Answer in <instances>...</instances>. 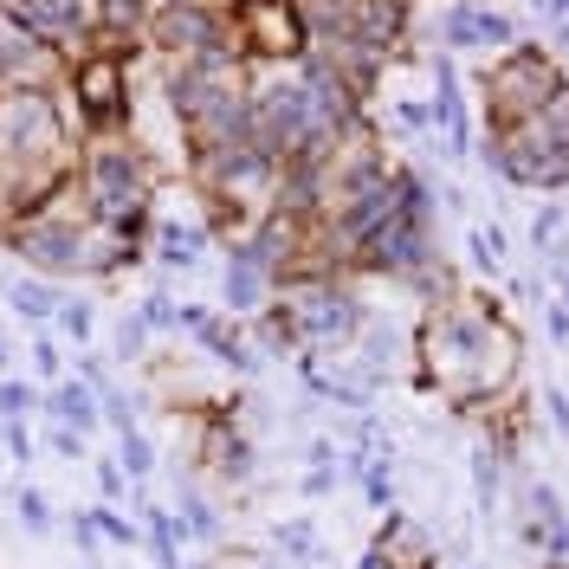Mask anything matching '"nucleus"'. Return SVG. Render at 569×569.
I'll use <instances>...</instances> for the list:
<instances>
[{
	"label": "nucleus",
	"instance_id": "aec40b11",
	"mask_svg": "<svg viewBox=\"0 0 569 569\" xmlns=\"http://www.w3.org/2000/svg\"><path fill=\"white\" fill-rule=\"evenodd\" d=\"M39 415H46V421H66V427H78V433H84V440H91V433H98V389H84V382H78V376H59V382H52V389H46V408H39Z\"/></svg>",
	"mask_w": 569,
	"mask_h": 569
},
{
	"label": "nucleus",
	"instance_id": "7ed1b4c3",
	"mask_svg": "<svg viewBox=\"0 0 569 569\" xmlns=\"http://www.w3.org/2000/svg\"><path fill=\"white\" fill-rule=\"evenodd\" d=\"M162 98H169L181 137H188V156L252 142V66L247 59L162 66Z\"/></svg>",
	"mask_w": 569,
	"mask_h": 569
},
{
	"label": "nucleus",
	"instance_id": "f3484780",
	"mask_svg": "<svg viewBox=\"0 0 569 569\" xmlns=\"http://www.w3.org/2000/svg\"><path fill=\"white\" fill-rule=\"evenodd\" d=\"M20 20H27V33H39L52 52H66V59L98 46V0H33Z\"/></svg>",
	"mask_w": 569,
	"mask_h": 569
},
{
	"label": "nucleus",
	"instance_id": "58836bf2",
	"mask_svg": "<svg viewBox=\"0 0 569 569\" xmlns=\"http://www.w3.org/2000/svg\"><path fill=\"white\" fill-rule=\"evenodd\" d=\"M466 252H472L479 272H498V259H505V233H498V227H472V233H466Z\"/></svg>",
	"mask_w": 569,
	"mask_h": 569
},
{
	"label": "nucleus",
	"instance_id": "6ab92c4d",
	"mask_svg": "<svg viewBox=\"0 0 569 569\" xmlns=\"http://www.w3.org/2000/svg\"><path fill=\"white\" fill-rule=\"evenodd\" d=\"M369 557L382 569H440V543H433V531H427L421 518L389 511L382 531H376V543H369Z\"/></svg>",
	"mask_w": 569,
	"mask_h": 569
},
{
	"label": "nucleus",
	"instance_id": "79ce46f5",
	"mask_svg": "<svg viewBox=\"0 0 569 569\" xmlns=\"http://www.w3.org/2000/svg\"><path fill=\"white\" fill-rule=\"evenodd\" d=\"M71 543H78V557H84V563H98V557H104V537H98V518H91V511H71Z\"/></svg>",
	"mask_w": 569,
	"mask_h": 569
},
{
	"label": "nucleus",
	"instance_id": "4c0bfd02",
	"mask_svg": "<svg viewBox=\"0 0 569 569\" xmlns=\"http://www.w3.org/2000/svg\"><path fill=\"white\" fill-rule=\"evenodd\" d=\"M0 453L13 466H33V453H39V433L27 421H0Z\"/></svg>",
	"mask_w": 569,
	"mask_h": 569
},
{
	"label": "nucleus",
	"instance_id": "3c124183",
	"mask_svg": "<svg viewBox=\"0 0 569 569\" xmlns=\"http://www.w3.org/2000/svg\"><path fill=\"white\" fill-rule=\"evenodd\" d=\"M401 7H421V0H401Z\"/></svg>",
	"mask_w": 569,
	"mask_h": 569
},
{
	"label": "nucleus",
	"instance_id": "7c9ffc66",
	"mask_svg": "<svg viewBox=\"0 0 569 569\" xmlns=\"http://www.w3.org/2000/svg\"><path fill=\"white\" fill-rule=\"evenodd\" d=\"M110 356L117 362H142L149 356V323H142V311H123V318L110 323Z\"/></svg>",
	"mask_w": 569,
	"mask_h": 569
},
{
	"label": "nucleus",
	"instance_id": "2eb2a0df",
	"mask_svg": "<svg viewBox=\"0 0 569 569\" xmlns=\"http://www.w3.org/2000/svg\"><path fill=\"white\" fill-rule=\"evenodd\" d=\"M78 176V156L71 162H20V156H0V227L39 213L59 188H71Z\"/></svg>",
	"mask_w": 569,
	"mask_h": 569
},
{
	"label": "nucleus",
	"instance_id": "72a5a7b5",
	"mask_svg": "<svg viewBox=\"0 0 569 569\" xmlns=\"http://www.w3.org/2000/svg\"><path fill=\"white\" fill-rule=\"evenodd\" d=\"M91 518H98V537H104V543H117V550H137V518H123V511H117V505H91Z\"/></svg>",
	"mask_w": 569,
	"mask_h": 569
},
{
	"label": "nucleus",
	"instance_id": "412c9836",
	"mask_svg": "<svg viewBox=\"0 0 569 569\" xmlns=\"http://www.w3.org/2000/svg\"><path fill=\"white\" fill-rule=\"evenodd\" d=\"M247 343L259 362H298L305 356V343H298V330H291V318H284V305L272 298L259 318H247Z\"/></svg>",
	"mask_w": 569,
	"mask_h": 569
},
{
	"label": "nucleus",
	"instance_id": "49530a36",
	"mask_svg": "<svg viewBox=\"0 0 569 569\" xmlns=\"http://www.w3.org/2000/svg\"><path fill=\"white\" fill-rule=\"evenodd\" d=\"M543 415H550V421H557V433L569 440V395L563 389H543Z\"/></svg>",
	"mask_w": 569,
	"mask_h": 569
},
{
	"label": "nucleus",
	"instance_id": "a19ab883",
	"mask_svg": "<svg viewBox=\"0 0 569 569\" xmlns=\"http://www.w3.org/2000/svg\"><path fill=\"white\" fill-rule=\"evenodd\" d=\"M59 376H66V350H59L52 337H39V343H33V382H39V389H52Z\"/></svg>",
	"mask_w": 569,
	"mask_h": 569
},
{
	"label": "nucleus",
	"instance_id": "ea45409f",
	"mask_svg": "<svg viewBox=\"0 0 569 569\" xmlns=\"http://www.w3.org/2000/svg\"><path fill=\"white\" fill-rule=\"evenodd\" d=\"M362 505L369 511H395V479H389V460H376L362 472Z\"/></svg>",
	"mask_w": 569,
	"mask_h": 569
},
{
	"label": "nucleus",
	"instance_id": "cd10ccee",
	"mask_svg": "<svg viewBox=\"0 0 569 569\" xmlns=\"http://www.w3.org/2000/svg\"><path fill=\"white\" fill-rule=\"evenodd\" d=\"M117 466H123L130 486H149V472H156V440H149L142 427H123V433H117Z\"/></svg>",
	"mask_w": 569,
	"mask_h": 569
},
{
	"label": "nucleus",
	"instance_id": "e433bc0d",
	"mask_svg": "<svg viewBox=\"0 0 569 569\" xmlns=\"http://www.w3.org/2000/svg\"><path fill=\"white\" fill-rule=\"evenodd\" d=\"M39 447H46V453H59V460H71V466L91 453V440H84L78 427H66V421H46V440H39Z\"/></svg>",
	"mask_w": 569,
	"mask_h": 569
},
{
	"label": "nucleus",
	"instance_id": "a18cd8bd",
	"mask_svg": "<svg viewBox=\"0 0 569 569\" xmlns=\"http://www.w3.org/2000/svg\"><path fill=\"white\" fill-rule=\"evenodd\" d=\"M543 305V330H550V343H569V311L557 305V298H537Z\"/></svg>",
	"mask_w": 569,
	"mask_h": 569
},
{
	"label": "nucleus",
	"instance_id": "c03bdc74",
	"mask_svg": "<svg viewBox=\"0 0 569 569\" xmlns=\"http://www.w3.org/2000/svg\"><path fill=\"white\" fill-rule=\"evenodd\" d=\"M84 389H104L110 382V356H98V350H78V369H71Z\"/></svg>",
	"mask_w": 569,
	"mask_h": 569
},
{
	"label": "nucleus",
	"instance_id": "f8f14e48",
	"mask_svg": "<svg viewBox=\"0 0 569 569\" xmlns=\"http://www.w3.org/2000/svg\"><path fill=\"white\" fill-rule=\"evenodd\" d=\"M220 7H227V27L240 39L247 66H291V59H305L298 0H220Z\"/></svg>",
	"mask_w": 569,
	"mask_h": 569
},
{
	"label": "nucleus",
	"instance_id": "f03ea898",
	"mask_svg": "<svg viewBox=\"0 0 569 569\" xmlns=\"http://www.w3.org/2000/svg\"><path fill=\"white\" fill-rule=\"evenodd\" d=\"M0 252L20 259V266L46 284H71V279L110 284L142 259V247H130L117 227H98L91 213L78 208V188H59L39 213L0 227Z\"/></svg>",
	"mask_w": 569,
	"mask_h": 569
},
{
	"label": "nucleus",
	"instance_id": "de8ad7c7",
	"mask_svg": "<svg viewBox=\"0 0 569 569\" xmlns=\"http://www.w3.org/2000/svg\"><path fill=\"white\" fill-rule=\"evenodd\" d=\"M389 117L401 123V130H433V117H427V104H395Z\"/></svg>",
	"mask_w": 569,
	"mask_h": 569
},
{
	"label": "nucleus",
	"instance_id": "b1692460",
	"mask_svg": "<svg viewBox=\"0 0 569 569\" xmlns=\"http://www.w3.org/2000/svg\"><path fill=\"white\" fill-rule=\"evenodd\" d=\"M201 252H208V227H181V220H169V227L149 233V259H162L169 272H194Z\"/></svg>",
	"mask_w": 569,
	"mask_h": 569
},
{
	"label": "nucleus",
	"instance_id": "c756f323",
	"mask_svg": "<svg viewBox=\"0 0 569 569\" xmlns=\"http://www.w3.org/2000/svg\"><path fill=\"white\" fill-rule=\"evenodd\" d=\"M46 408V389L33 376H0V421H33Z\"/></svg>",
	"mask_w": 569,
	"mask_h": 569
},
{
	"label": "nucleus",
	"instance_id": "c9c22d12",
	"mask_svg": "<svg viewBox=\"0 0 569 569\" xmlns=\"http://www.w3.org/2000/svg\"><path fill=\"white\" fill-rule=\"evenodd\" d=\"M563 227H569L563 201H543V208L531 213V247H537V252H550L557 240H563Z\"/></svg>",
	"mask_w": 569,
	"mask_h": 569
},
{
	"label": "nucleus",
	"instance_id": "dca6fc26",
	"mask_svg": "<svg viewBox=\"0 0 569 569\" xmlns=\"http://www.w3.org/2000/svg\"><path fill=\"white\" fill-rule=\"evenodd\" d=\"M511 525H518V543L543 557V569H569V518L550 486H525L511 505Z\"/></svg>",
	"mask_w": 569,
	"mask_h": 569
},
{
	"label": "nucleus",
	"instance_id": "423d86ee",
	"mask_svg": "<svg viewBox=\"0 0 569 569\" xmlns=\"http://www.w3.org/2000/svg\"><path fill=\"white\" fill-rule=\"evenodd\" d=\"M486 169H498L511 188H531L543 201H557V188H569V84L537 117L486 142Z\"/></svg>",
	"mask_w": 569,
	"mask_h": 569
},
{
	"label": "nucleus",
	"instance_id": "4be33fe9",
	"mask_svg": "<svg viewBox=\"0 0 569 569\" xmlns=\"http://www.w3.org/2000/svg\"><path fill=\"white\" fill-rule=\"evenodd\" d=\"M194 343H201V350H208L213 362H227L233 376H252V369H259V356H252V343H247V323L220 318V311H213V318L201 323V330H194Z\"/></svg>",
	"mask_w": 569,
	"mask_h": 569
},
{
	"label": "nucleus",
	"instance_id": "2f4dec72",
	"mask_svg": "<svg viewBox=\"0 0 569 569\" xmlns=\"http://www.w3.org/2000/svg\"><path fill=\"white\" fill-rule=\"evenodd\" d=\"M13 511H20V525H27L33 537H46L52 525H59V518H52V498L39 492L33 479H27V486H13Z\"/></svg>",
	"mask_w": 569,
	"mask_h": 569
},
{
	"label": "nucleus",
	"instance_id": "1a4fd4ad",
	"mask_svg": "<svg viewBox=\"0 0 569 569\" xmlns=\"http://www.w3.org/2000/svg\"><path fill=\"white\" fill-rule=\"evenodd\" d=\"M569 84V71L543 52V46H505L492 66L479 71V104H486V137L498 130H511V123H525L537 110L550 104L557 91Z\"/></svg>",
	"mask_w": 569,
	"mask_h": 569
},
{
	"label": "nucleus",
	"instance_id": "8fccbe9b",
	"mask_svg": "<svg viewBox=\"0 0 569 569\" xmlns=\"http://www.w3.org/2000/svg\"><path fill=\"white\" fill-rule=\"evenodd\" d=\"M0 376H13V337L0 330Z\"/></svg>",
	"mask_w": 569,
	"mask_h": 569
},
{
	"label": "nucleus",
	"instance_id": "864d4df0",
	"mask_svg": "<svg viewBox=\"0 0 569 569\" xmlns=\"http://www.w3.org/2000/svg\"><path fill=\"white\" fill-rule=\"evenodd\" d=\"M84 569H98V563H84Z\"/></svg>",
	"mask_w": 569,
	"mask_h": 569
},
{
	"label": "nucleus",
	"instance_id": "5701e85b",
	"mask_svg": "<svg viewBox=\"0 0 569 569\" xmlns=\"http://www.w3.org/2000/svg\"><path fill=\"white\" fill-rule=\"evenodd\" d=\"M137 518H142V543H149V557H156V569H181V525H176V511L162 505V498H142L137 505Z\"/></svg>",
	"mask_w": 569,
	"mask_h": 569
},
{
	"label": "nucleus",
	"instance_id": "603ef678",
	"mask_svg": "<svg viewBox=\"0 0 569 569\" xmlns=\"http://www.w3.org/2000/svg\"><path fill=\"white\" fill-rule=\"evenodd\" d=\"M181 569H201V563H181Z\"/></svg>",
	"mask_w": 569,
	"mask_h": 569
},
{
	"label": "nucleus",
	"instance_id": "393cba45",
	"mask_svg": "<svg viewBox=\"0 0 569 569\" xmlns=\"http://www.w3.org/2000/svg\"><path fill=\"white\" fill-rule=\"evenodd\" d=\"M169 511H176V525H181L188 543H220V511H213V498L201 492V486H181Z\"/></svg>",
	"mask_w": 569,
	"mask_h": 569
},
{
	"label": "nucleus",
	"instance_id": "a211bd4d",
	"mask_svg": "<svg viewBox=\"0 0 569 569\" xmlns=\"http://www.w3.org/2000/svg\"><path fill=\"white\" fill-rule=\"evenodd\" d=\"M272 298H279L272 272H266V266H259L247 247H240V240H227V272H220V318L247 323V318H259Z\"/></svg>",
	"mask_w": 569,
	"mask_h": 569
},
{
	"label": "nucleus",
	"instance_id": "4468645a",
	"mask_svg": "<svg viewBox=\"0 0 569 569\" xmlns=\"http://www.w3.org/2000/svg\"><path fill=\"white\" fill-rule=\"evenodd\" d=\"M194 460H201V472H208L213 486H227V492L252 486V472H259V447H252L247 427L233 421V401L201 408V447H194Z\"/></svg>",
	"mask_w": 569,
	"mask_h": 569
},
{
	"label": "nucleus",
	"instance_id": "37998d69",
	"mask_svg": "<svg viewBox=\"0 0 569 569\" xmlns=\"http://www.w3.org/2000/svg\"><path fill=\"white\" fill-rule=\"evenodd\" d=\"M98 505H130V479H123V466L117 460L98 466Z\"/></svg>",
	"mask_w": 569,
	"mask_h": 569
},
{
	"label": "nucleus",
	"instance_id": "9b49d317",
	"mask_svg": "<svg viewBox=\"0 0 569 569\" xmlns=\"http://www.w3.org/2000/svg\"><path fill=\"white\" fill-rule=\"evenodd\" d=\"M142 46H149L162 66H188V59H247L240 39H233V27H227V7H220V0H188V7L149 13Z\"/></svg>",
	"mask_w": 569,
	"mask_h": 569
},
{
	"label": "nucleus",
	"instance_id": "09e8293b",
	"mask_svg": "<svg viewBox=\"0 0 569 569\" xmlns=\"http://www.w3.org/2000/svg\"><path fill=\"white\" fill-rule=\"evenodd\" d=\"M330 486H337V466H311L305 472V498H323Z\"/></svg>",
	"mask_w": 569,
	"mask_h": 569
},
{
	"label": "nucleus",
	"instance_id": "ddd939ff",
	"mask_svg": "<svg viewBox=\"0 0 569 569\" xmlns=\"http://www.w3.org/2000/svg\"><path fill=\"white\" fill-rule=\"evenodd\" d=\"M71 78V59L52 52L39 33H27L20 13L0 7V98L7 91H66Z\"/></svg>",
	"mask_w": 569,
	"mask_h": 569
},
{
	"label": "nucleus",
	"instance_id": "f257e3e1",
	"mask_svg": "<svg viewBox=\"0 0 569 569\" xmlns=\"http://www.w3.org/2000/svg\"><path fill=\"white\" fill-rule=\"evenodd\" d=\"M415 356H421L415 382L440 389L472 421L518 389V362H525L518 330L505 323V311L486 291H453V298L427 305L421 330H415Z\"/></svg>",
	"mask_w": 569,
	"mask_h": 569
},
{
	"label": "nucleus",
	"instance_id": "a878e982",
	"mask_svg": "<svg viewBox=\"0 0 569 569\" xmlns=\"http://www.w3.org/2000/svg\"><path fill=\"white\" fill-rule=\"evenodd\" d=\"M59 284H46V279H7V311L13 318H27V323H52V311H59Z\"/></svg>",
	"mask_w": 569,
	"mask_h": 569
},
{
	"label": "nucleus",
	"instance_id": "0eeeda50",
	"mask_svg": "<svg viewBox=\"0 0 569 569\" xmlns=\"http://www.w3.org/2000/svg\"><path fill=\"white\" fill-rule=\"evenodd\" d=\"M130 59L123 46H91L71 59L66 78V104L78 123V142H104V137H137V104H130Z\"/></svg>",
	"mask_w": 569,
	"mask_h": 569
},
{
	"label": "nucleus",
	"instance_id": "c85d7f7f",
	"mask_svg": "<svg viewBox=\"0 0 569 569\" xmlns=\"http://www.w3.org/2000/svg\"><path fill=\"white\" fill-rule=\"evenodd\" d=\"M472 486H479V511L492 518L498 505H505V460H498V453L486 447V440L472 447Z\"/></svg>",
	"mask_w": 569,
	"mask_h": 569
},
{
	"label": "nucleus",
	"instance_id": "9d476101",
	"mask_svg": "<svg viewBox=\"0 0 569 569\" xmlns=\"http://www.w3.org/2000/svg\"><path fill=\"white\" fill-rule=\"evenodd\" d=\"M84 142L71 123L66 91H7L0 98V156L20 162H71Z\"/></svg>",
	"mask_w": 569,
	"mask_h": 569
},
{
	"label": "nucleus",
	"instance_id": "20e7f679",
	"mask_svg": "<svg viewBox=\"0 0 569 569\" xmlns=\"http://www.w3.org/2000/svg\"><path fill=\"white\" fill-rule=\"evenodd\" d=\"M78 208L91 213L98 227H117L130 247L149 252V233H156V162L137 137H104L78 149Z\"/></svg>",
	"mask_w": 569,
	"mask_h": 569
},
{
	"label": "nucleus",
	"instance_id": "39448f33",
	"mask_svg": "<svg viewBox=\"0 0 569 569\" xmlns=\"http://www.w3.org/2000/svg\"><path fill=\"white\" fill-rule=\"evenodd\" d=\"M330 137L323 130L318 104H311V84H305V71H298V59L291 66H252V149H266L272 162H298V156H318V149H330Z\"/></svg>",
	"mask_w": 569,
	"mask_h": 569
},
{
	"label": "nucleus",
	"instance_id": "6e6552de",
	"mask_svg": "<svg viewBox=\"0 0 569 569\" xmlns=\"http://www.w3.org/2000/svg\"><path fill=\"white\" fill-rule=\"evenodd\" d=\"M279 305H284V318H291V330H298L305 356H323V362L350 356L356 330H362V318H369L356 279H330V272L279 284Z\"/></svg>",
	"mask_w": 569,
	"mask_h": 569
},
{
	"label": "nucleus",
	"instance_id": "473e14b6",
	"mask_svg": "<svg viewBox=\"0 0 569 569\" xmlns=\"http://www.w3.org/2000/svg\"><path fill=\"white\" fill-rule=\"evenodd\" d=\"M279 543H284V557H291V563H318V557H323V550H318V525H311V518H284Z\"/></svg>",
	"mask_w": 569,
	"mask_h": 569
},
{
	"label": "nucleus",
	"instance_id": "f704fd0d",
	"mask_svg": "<svg viewBox=\"0 0 569 569\" xmlns=\"http://www.w3.org/2000/svg\"><path fill=\"white\" fill-rule=\"evenodd\" d=\"M137 311H142V323H149V337H176V298H169V291H142Z\"/></svg>",
	"mask_w": 569,
	"mask_h": 569
},
{
	"label": "nucleus",
	"instance_id": "bb28decb",
	"mask_svg": "<svg viewBox=\"0 0 569 569\" xmlns=\"http://www.w3.org/2000/svg\"><path fill=\"white\" fill-rule=\"evenodd\" d=\"M52 323L66 330V343L91 350V337H98V298H91V291H66L59 311H52Z\"/></svg>",
	"mask_w": 569,
	"mask_h": 569
}]
</instances>
